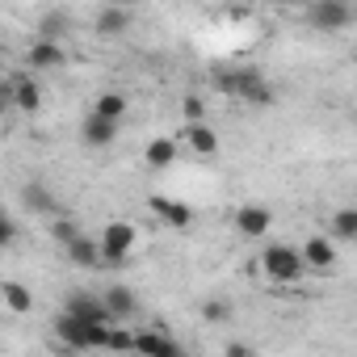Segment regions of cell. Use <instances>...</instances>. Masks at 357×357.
Wrapping results in <instances>:
<instances>
[{
  "instance_id": "obj_1",
  "label": "cell",
  "mask_w": 357,
  "mask_h": 357,
  "mask_svg": "<svg viewBox=\"0 0 357 357\" xmlns=\"http://www.w3.org/2000/svg\"><path fill=\"white\" fill-rule=\"evenodd\" d=\"M211 80H215V89H223L227 97H240V101H252V105H269V101H273V89H269V80H265L257 68L219 63V68H211Z\"/></svg>"
},
{
  "instance_id": "obj_2",
  "label": "cell",
  "mask_w": 357,
  "mask_h": 357,
  "mask_svg": "<svg viewBox=\"0 0 357 357\" xmlns=\"http://www.w3.org/2000/svg\"><path fill=\"white\" fill-rule=\"evenodd\" d=\"M257 265H261V278L273 282V286H294V282L303 278V257H298V248H290V244H269V248L257 257Z\"/></svg>"
},
{
  "instance_id": "obj_3",
  "label": "cell",
  "mask_w": 357,
  "mask_h": 357,
  "mask_svg": "<svg viewBox=\"0 0 357 357\" xmlns=\"http://www.w3.org/2000/svg\"><path fill=\"white\" fill-rule=\"evenodd\" d=\"M105 332H109V324H84V319H76L68 311L55 319V336L68 349H105Z\"/></svg>"
},
{
  "instance_id": "obj_4",
  "label": "cell",
  "mask_w": 357,
  "mask_h": 357,
  "mask_svg": "<svg viewBox=\"0 0 357 357\" xmlns=\"http://www.w3.org/2000/svg\"><path fill=\"white\" fill-rule=\"evenodd\" d=\"M135 223H105L101 240H97V252H101V265H126L130 252H135Z\"/></svg>"
},
{
  "instance_id": "obj_5",
  "label": "cell",
  "mask_w": 357,
  "mask_h": 357,
  "mask_svg": "<svg viewBox=\"0 0 357 357\" xmlns=\"http://www.w3.org/2000/svg\"><path fill=\"white\" fill-rule=\"evenodd\" d=\"M307 22H311V30L340 34V30H349V22H353V5H349V0H315L311 13H307Z\"/></svg>"
},
{
  "instance_id": "obj_6",
  "label": "cell",
  "mask_w": 357,
  "mask_h": 357,
  "mask_svg": "<svg viewBox=\"0 0 357 357\" xmlns=\"http://www.w3.org/2000/svg\"><path fill=\"white\" fill-rule=\"evenodd\" d=\"M5 84H9V105H13V109H22V114H38V109H43V84H38L34 76H22V72H17V76H9Z\"/></svg>"
},
{
  "instance_id": "obj_7",
  "label": "cell",
  "mask_w": 357,
  "mask_h": 357,
  "mask_svg": "<svg viewBox=\"0 0 357 357\" xmlns=\"http://www.w3.org/2000/svg\"><path fill=\"white\" fill-rule=\"evenodd\" d=\"M63 311H68V315H76V319H84V324H114V315H109L105 298H97V294H89V290H72Z\"/></svg>"
},
{
  "instance_id": "obj_8",
  "label": "cell",
  "mask_w": 357,
  "mask_h": 357,
  "mask_svg": "<svg viewBox=\"0 0 357 357\" xmlns=\"http://www.w3.org/2000/svg\"><path fill=\"white\" fill-rule=\"evenodd\" d=\"M147 206H151V215H155L164 227H172V231H185V227L194 223V206L176 202V198H164V194H155Z\"/></svg>"
},
{
  "instance_id": "obj_9",
  "label": "cell",
  "mask_w": 357,
  "mask_h": 357,
  "mask_svg": "<svg viewBox=\"0 0 357 357\" xmlns=\"http://www.w3.org/2000/svg\"><path fill=\"white\" fill-rule=\"evenodd\" d=\"M231 223H236V231H240L244 240H261V236L273 227V211H269V206L248 202V206H240V211H236V219H231Z\"/></svg>"
},
{
  "instance_id": "obj_10",
  "label": "cell",
  "mask_w": 357,
  "mask_h": 357,
  "mask_svg": "<svg viewBox=\"0 0 357 357\" xmlns=\"http://www.w3.org/2000/svg\"><path fill=\"white\" fill-rule=\"evenodd\" d=\"M298 257H303V269L328 273V269L336 265V244H332V240H324V236H311V240L298 248Z\"/></svg>"
},
{
  "instance_id": "obj_11",
  "label": "cell",
  "mask_w": 357,
  "mask_h": 357,
  "mask_svg": "<svg viewBox=\"0 0 357 357\" xmlns=\"http://www.w3.org/2000/svg\"><path fill=\"white\" fill-rule=\"evenodd\" d=\"M63 43H55V38H38L30 51H26V63L34 68V72H51V68H63Z\"/></svg>"
},
{
  "instance_id": "obj_12",
  "label": "cell",
  "mask_w": 357,
  "mask_h": 357,
  "mask_svg": "<svg viewBox=\"0 0 357 357\" xmlns=\"http://www.w3.org/2000/svg\"><path fill=\"white\" fill-rule=\"evenodd\" d=\"M80 139H84V147H109V143L118 139V122L89 109V118H84V126H80Z\"/></svg>"
},
{
  "instance_id": "obj_13",
  "label": "cell",
  "mask_w": 357,
  "mask_h": 357,
  "mask_svg": "<svg viewBox=\"0 0 357 357\" xmlns=\"http://www.w3.org/2000/svg\"><path fill=\"white\" fill-rule=\"evenodd\" d=\"M130 349H139V353H151V357H176V353H181V344H176V340H168L160 328H155V332H135V336H130Z\"/></svg>"
},
{
  "instance_id": "obj_14",
  "label": "cell",
  "mask_w": 357,
  "mask_h": 357,
  "mask_svg": "<svg viewBox=\"0 0 357 357\" xmlns=\"http://www.w3.org/2000/svg\"><path fill=\"white\" fill-rule=\"evenodd\" d=\"M185 143H190L194 155H215L219 151V135H215V126H206V118L202 122H185Z\"/></svg>"
},
{
  "instance_id": "obj_15",
  "label": "cell",
  "mask_w": 357,
  "mask_h": 357,
  "mask_svg": "<svg viewBox=\"0 0 357 357\" xmlns=\"http://www.w3.org/2000/svg\"><path fill=\"white\" fill-rule=\"evenodd\" d=\"M63 252H68V261H72V265H80V269H97V265H101L97 240H93V236H84V231H80L76 240H68V244H63Z\"/></svg>"
},
{
  "instance_id": "obj_16",
  "label": "cell",
  "mask_w": 357,
  "mask_h": 357,
  "mask_svg": "<svg viewBox=\"0 0 357 357\" xmlns=\"http://www.w3.org/2000/svg\"><path fill=\"white\" fill-rule=\"evenodd\" d=\"M101 298H105V307H109L114 324H122V319H130V315L139 311V298H135V290H126V286H109Z\"/></svg>"
},
{
  "instance_id": "obj_17",
  "label": "cell",
  "mask_w": 357,
  "mask_h": 357,
  "mask_svg": "<svg viewBox=\"0 0 357 357\" xmlns=\"http://www.w3.org/2000/svg\"><path fill=\"white\" fill-rule=\"evenodd\" d=\"M0 303H5L13 315H30L34 311V294L26 282H0Z\"/></svg>"
},
{
  "instance_id": "obj_18",
  "label": "cell",
  "mask_w": 357,
  "mask_h": 357,
  "mask_svg": "<svg viewBox=\"0 0 357 357\" xmlns=\"http://www.w3.org/2000/svg\"><path fill=\"white\" fill-rule=\"evenodd\" d=\"M126 30H130V13H126V9L109 5V9L97 13V34H101V38H122Z\"/></svg>"
},
{
  "instance_id": "obj_19",
  "label": "cell",
  "mask_w": 357,
  "mask_h": 357,
  "mask_svg": "<svg viewBox=\"0 0 357 357\" xmlns=\"http://www.w3.org/2000/svg\"><path fill=\"white\" fill-rule=\"evenodd\" d=\"M126 109H130V101H126V93H118V89H105V93H97V101H93V114L114 118V122H122Z\"/></svg>"
},
{
  "instance_id": "obj_20",
  "label": "cell",
  "mask_w": 357,
  "mask_h": 357,
  "mask_svg": "<svg viewBox=\"0 0 357 357\" xmlns=\"http://www.w3.org/2000/svg\"><path fill=\"white\" fill-rule=\"evenodd\" d=\"M143 160H147V168H168V164L176 160V139H168V135L151 139V143L143 147Z\"/></svg>"
},
{
  "instance_id": "obj_21",
  "label": "cell",
  "mask_w": 357,
  "mask_h": 357,
  "mask_svg": "<svg viewBox=\"0 0 357 357\" xmlns=\"http://www.w3.org/2000/svg\"><path fill=\"white\" fill-rule=\"evenodd\" d=\"M22 206H26L30 215H55V198H51L47 185H38V181L22 185Z\"/></svg>"
},
{
  "instance_id": "obj_22",
  "label": "cell",
  "mask_w": 357,
  "mask_h": 357,
  "mask_svg": "<svg viewBox=\"0 0 357 357\" xmlns=\"http://www.w3.org/2000/svg\"><path fill=\"white\" fill-rule=\"evenodd\" d=\"M332 236L336 240H357V211L353 206H344V211L332 215Z\"/></svg>"
},
{
  "instance_id": "obj_23",
  "label": "cell",
  "mask_w": 357,
  "mask_h": 357,
  "mask_svg": "<svg viewBox=\"0 0 357 357\" xmlns=\"http://www.w3.org/2000/svg\"><path fill=\"white\" fill-rule=\"evenodd\" d=\"M231 311H236V307H231L227 298H206V303H202V319H206V324H227Z\"/></svg>"
},
{
  "instance_id": "obj_24",
  "label": "cell",
  "mask_w": 357,
  "mask_h": 357,
  "mask_svg": "<svg viewBox=\"0 0 357 357\" xmlns=\"http://www.w3.org/2000/svg\"><path fill=\"white\" fill-rule=\"evenodd\" d=\"M63 30H68V17H63V13H47V17L38 22V38H55V43H59Z\"/></svg>"
},
{
  "instance_id": "obj_25",
  "label": "cell",
  "mask_w": 357,
  "mask_h": 357,
  "mask_svg": "<svg viewBox=\"0 0 357 357\" xmlns=\"http://www.w3.org/2000/svg\"><path fill=\"white\" fill-rule=\"evenodd\" d=\"M51 236H55L59 244H68V240L80 236V227H76V219H68V215H51Z\"/></svg>"
},
{
  "instance_id": "obj_26",
  "label": "cell",
  "mask_w": 357,
  "mask_h": 357,
  "mask_svg": "<svg viewBox=\"0 0 357 357\" xmlns=\"http://www.w3.org/2000/svg\"><path fill=\"white\" fill-rule=\"evenodd\" d=\"M181 114H185V122H202V118H206V101H202L198 93H190V97L181 101Z\"/></svg>"
},
{
  "instance_id": "obj_27",
  "label": "cell",
  "mask_w": 357,
  "mask_h": 357,
  "mask_svg": "<svg viewBox=\"0 0 357 357\" xmlns=\"http://www.w3.org/2000/svg\"><path fill=\"white\" fill-rule=\"evenodd\" d=\"M130 336H135V332H126V328L109 324V332H105V349H130Z\"/></svg>"
},
{
  "instance_id": "obj_28",
  "label": "cell",
  "mask_w": 357,
  "mask_h": 357,
  "mask_svg": "<svg viewBox=\"0 0 357 357\" xmlns=\"http://www.w3.org/2000/svg\"><path fill=\"white\" fill-rule=\"evenodd\" d=\"M17 244V223L9 215H0V248H13Z\"/></svg>"
},
{
  "instance_id": "obj_29",
  "label": "cell",
  "mask_w": 357,
  "mask_h": 357,
  "mask_svg": "<svg viewBox=\"0 0 357 357\" xmlns=\"http://www.w3.org/2000/svg\"><path fill=\"white\" fill-rule=\"evenodd\" d=\"M223 353H227V357H248V353H252V349H248V344H227V349H223Z\"/></svg>"
},
{
  "instance_id": "obj_30",
  "label": "cell",
  "mask_w": 357,
  "mask_h": 357,
  "mask_svg": "<svg viewBox=\"0 0 357 357\" xmlns=\"http://www.w3.org/2000/svg\"><path fill=\"white\" fill-rule=\"evenodd\" d=\"M5 109H13V105H9V84L0 80V114H5Z\"/></svg>"
},
{
  "instance_id": "obj_31",
  "label": "cell",
  "mask_w": 357,
  "mask_h": 357,
  "mask_svg": "<svg viewBox=\"0 0 357 357\" xmlns=\"http://www.w3.org/2000/svg\"><path fill=\"white\" fill-rule=\"evenodd\" d=\"M273 5H282V9H286V5H298V0H273Z\"/></svg>"
},
{
  "instance_id": "obj_32",
  "label": "cell",
  "mask_w": 357,
  "mask_h": 357,
  "mask_svg": "<svg viewBox=\"0 0 357 357\" xmlns=\"http://www.w3.org/2000/svg\"><path fill=\"white\" fill-rule=\"evenodd\" d=\"M219 5H231V9H236V5H244V0H219Z\"/></svg>"
}]
</instances>
